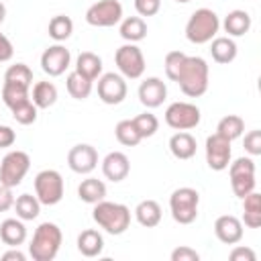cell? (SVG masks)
I'll use <instances>...</instances> for the list:
<instances>
[{
  "instance_id": "obj_1",
  "label": "cell",
  "mask_w": 261,
  "mask_h": 261,
  "mask_svg": "<svg viewBox=\"0 0 261 261\" xmlns=\"http://www.w3.org/2000/svg\"><path fill=\"white\" fill-rule=\"evenodd\" d=\"M179 90L190 98H200L208 90V63L198 55H186L177 75Z\"/></svg>"
},
{
  "instance_id": "obj_2",
  "label": "cell",
  "mask_w": 261,
  "mask_h": 261,
  "mask_svg": "<svg viewBox=\"0 0 261 261\" xmlns=\"http://www.w3.org/2000/svg\"><path fill=\"white\" fill-rule=\"evenodd\" d=\"M92 218L108 234H122L130 226V210L128 206L118 202H108V200L96 202L92 210Z\"/></svg>"
},
{
  "instance_id": "obj_3",
  "label": "cell",
  "mask_w": 261,
  "mask_h": 261,
  "mask_svg": "<svg viewBox=\"0 0 261 261\" xmlns=\"http://www.w3.org/2000/svg\"><path fill=\"white\" fill-rule=\"evenodd\" d=\"M61 228L55 222H41L31 239L29 255L35 261H53L61 249Z\"/></svg>"
},
{
  "instance_id": "obj_4",
  "label": "cell",
  "mask_w": 261,
  "mask_h": 261,
  "mask_svg": "<svg viewBox=\"0 0 261 261\" xmlns=\"http://www.w3.org/2000/svg\"><path fill=\"white\" fill-rule=\"evenodd\" d=\"M218 29H220L218 14L214 10H210V8H198L188 18L186 37L194 45H204V43H210L216 37Z\"/></svg>"
},
{
  "instance_id": "obj_5",
  "label": "cell",
  "mask_w": 261,
  "mask_h": 261,
  "mask_svg": "<svg viewBox=\"0 0 261 261\" xmlns=\"http://www.w3.org/2000/svg\"><path fill=\"white\" fill-rule=\"evenodd\" d=\"M198 204H200V194L194 188H177L169 196V210L171 216L177 224H192L198 218Z\"/></svg>"
},
{
  "instance_id": "obj_6",
  "label": "cell",
  "mask_w": 261,
  "mask_h": 261,
  "mask_svg": "<svg viewBox=\"0 0 261 261\" xmlns=\"http://www.w3.org/2000/svg\"><path fill=\"white\" fill-rule=\"evenodd\" d=\"M228 175H230V188L237 198H245L255 190V161L251 157H239L237 161L228 163Z\"/></svg>"
},
{
  "instance_id": "obj_7",
  "label": "cell",
  "mask_w": 261,
  "mask_h": 261,
  "mask_svg": "<svg viewBox=\"0 0 261 261\" xmlns=\"http://www.w3.org/2000/svg\"><path fill=\"white\" fill-rule=\"evenodd\" d=\"M35 196L45 206H55L63 198V177L55 169H43L35 175Z\"/></svg>"
},
{
  "instance_id": "obj_8",
  "label": "cell",
  "mask_w": 261,
  "mask_h": 261,
  "mask_svg": "<svg viewBox=\"0 0 261 261\" xmlns=\"http://www.w3.org/2000/svg\"><path fill=\"white\" fill-rule=\"evenodd\" d=\"M31 167V157L24 151H10L4 155L2 163H0V184L8 186V188H16L22 184L24 175L29 173Z\"/></svg>"
},
{
  "instance_id": "obj_9",
  "label": "cell",
  "mask_w": 261,
  "mask_h": 261,
  "mask_svg": "<svg viewBox=\"0 0 261 261\" xmlns=\"http://www.w3.org/2000/svg\"><path fill=\"white\" fill-rule=\"evenodd\" d=\"M114 63H116L120 75L128 77V80H139L145 71L143 51L135 43H126V45L118 47L116 53H114Z\"/></svg>"
},
{
  "instance_id": "obj_10",
  "label": "cell",
  "mask_w": 261,
  "mask_h": 261,
  "mask_svg": "<svg viewBox=\"0 0 261 261\" xmlns=\"http://www.w3.org/2000/svg\"><path fill=\"white\" fill-rule=\"evenodd\" d=\"M200 108L192 102H173L165 110V122L173 130H190L200 124Z\"/></svg>"
},
{
  "instance_id": "obj_11",
  "label": "cell",
  "mask_w": 261,
  "mask_h": 261,
  "mask_svg": "<svg viewBox=\"0 0 261 261\" xmlns=\"http://www.w3.org/2000/svg\"><path fill=\"white\" fill-rule=\"evenodd\" d=\"M122 20V4L118 0H98L86 10V22L92 27H114Z\"/></svg>"
},
{
  "instance_id": "obj_12",
  "label": "cell",
  "mask_w": 261,
  "mask_h": 261,
  "mask_svg": "<svg viewBox=\"0 0 261 261\" xmlns=\"http://www.w3.org/2000/svg\"><path fill=\"white\" fill-rule=\"evenodd\" d=\"M230 143H232V141L220 137L218 133H214V135H210V137L206 139V147H204V149H206V163H208L210 169L222 171V169L228 167L230 155H232Z\"/></svg>"
},
{
  "instance_id": "obj_13",
  "label": "cell",
  "mask_w": 261,
  "mask_h": 261,
  "mask_svg": "<svg viewBox=\"0 0 261 261\" xmlns=\"http://www.w3.org/2000/svg\"><path fill=\"white\" fill-rule=\"evenodd\" d=\"M98 98L104 104H120L126 98V80L120 73H102L98 77Z\"/></svg>"
},
{
  "instance_id": "obj_14",
  "label": "cell",
  "mask_w": 261,
  "mask_h": 261,
  "mask_svg": "<svg viewBox=\"0 0 261 261\" xmlns=\"http://www.w3.org/2000/svg\"><path fill=\"white\" fill-rule=\"evenodd\" d=\"M67 165L73 173H80V175L92 173L98 167V151L88 143L73 145L67 153Z\"/></svg>"
},
{
  "instance_id": "obj_15",
  "label": "cell",
  "mask_w": 261,
  "mask_h": 261,
  "mask_svg": "<svg viewBox=\"0 0 261 261\" xmlns=\"http://www.w3.org/2000/svg\"><path fill=\"white\" fill-rule=\"evenodd\" d=\"M71 63V53L69 49H65L63 45H51L43 51L41 55V69L51 75V77H59L65 73V69L69 67Z\"/></svg>"
},
{
  "instance_id": "obj_16",
  "label": "cell",
  "mask_w": 261,
  "mask_h": 261,
  "mask_svg": "<svg viewBox=\"0 0 261 261\" xmlns=\"http://www.w3.org/2000/svg\"><path fill=\"white\" fill-rule=\"evenodd\" d=\"M167 98V86L159 77H147L139 86V100L145 108H157Z\"/></svg>"
},
{
  "instance_id": "obj_17",
  "label": "cell",
  "mask_w": 261,
  "mask_h": 261,
  "mask_svg": "<svg viewBox=\"0 0 261 261\" xmlns=\"http://www.w3.org/2000/svg\"><path fill=\"white\" fill-rule=\"evenodd\" d=\"M214 234L224 245H237L243 239V222L232 214H222L214 222Z\"/></svg>"
},
{
  "instance_id": "obj_18",
  "label": "cell",
  "mask_w": 261,
  "mask_h": 261,
  "mask_svg": "<svg viewBox=\"0 0 261 261\" xmlns=\"http://www.w3.org/2000/svg\"><path fill=\"white\" fill-rule=\"evenodd\" d=\"M128 171H130V161L122 151H112L102 159V173L106 179L114 184L126 179Z\"/></svg>"
},
{
  "instance_id": "obj_19",
  "label": "cell",
  "mask_w": 261,
  "mask_h": 261,
  "mask_svg": "<svg viewBox=\"0 0 261 261\" xmlns=\"http://www.w3.org/2000/svg\"><path fill=\"white\" fill-rule=\"evenodd\" d=\"M196 149H198V143L188 130H177L169 139V151L175 159H181V161L192 159L196 155Z\"/></svg>"
},
{
  "instance_id": "obj_20",
  "label": "cell",
  "mask_w": 261,
  "mask_h": 261,
  "mask_svg": "<svg viewBox=\"0 0 261 261\" xmlns=\"http://www.w3.org/2000/svg\"><path fill=\"white\" fill-rule=\"evenodd\" d=\"M0 239L4 245L8 247H18L27 241V226L24 222L16 216V218H6L0 222Z\"/></svg>"
},
{
  "instance_id": "obj_21",
  "label": "cell",
  "mask_w": 261,
  "mask_h": 261,
  "mask_svg": "<svg viewBox=\"0 0 261 261\" xmlns=\"http://www.w3.org/2000/svg\"><path fill=\"white\" fill-rule=\"evenodd\" d=\"M237 43L230 37H214L210 41V55L216 63L226 65L237 59Z\"/></svg>"
},
{
  "instance_id": "obj_22",
  "label": "cell",
  "mask_w": 261,
  "mask_h": 261,
  "mask_svg": "<svg viewBox=\"0 0 261 261\" xmlns=\"http://www.w3.org/2000/svg\"><path fill=\"white\" fill-rule=\"evenodd\" d=\"M253 20H251V14L247 10H230L226 16H224V31L228 33V37H243L249 33Z\"/></svg>"
},
{
  "instance_id": "obj_23",
  "label": "cell",
  "mask_w": 261,
  "mask_h": 261,
  "mask_svg": "<svg viewBox=\"0 0 261 261\" xmlns=\"http://www.w3.org/2000/svg\"><path fill=\"white\" fill-rule=\"evenodd\" d=\"M75 71L80 75H84L86 80L96 82L102 75V59L92 51H84L75 59Z\"/></svg>"
},
{
  "instance_id": "obj_24",
  "label": "cell",
  "mask_w": 261,
  "mask_h": 261,
  "mask_svg": "<svg viewBox=\"0 0 261 261\" xmlns=\"http://www.w3.org/2000/svg\"><path fill=\"white\" fill-rule=\"evenodd\" d=\"M77 251L84 257H98L104 251V237L94 228L82 230L77 237Z\"/></svg>"
},
{
  "instance_id": "obj_25",
  "label": "cell",
  "mask_w": 261,
  "mask_h": 261,
  "mask_svg": "<svg viewBox=\"0 0 261 261\" xmlns=\"http://www.w3.org/2000/svg\"><path fill=\"white\" fill-rule=\"evenodd\" d=\"M77 198L86 204H96L106 198V184L98 177H86L77 186Z\"/></svg>"
},
{
  "instance_id": "obj_26",
  "label": "cell",
  "mask_w": 261,
  "mask_h": 261,
  "mask_svg": "<svg viewBox=\"0 0 261 261\" xmlns=\"http://www.w3.org/2000/svg\"><path fill=\"white\" fill-rule=\"evenodd\" d=\"M243 222L249 228L261 226V194L255 190L243 198Z\"/></svg>"
},
{
  "instance_id": "obj_27",
  "label": "cell",
  "mask_w": 261,
  "mask_h": 261,
  "mask_svg": "<svg viewBox=\"0 0 261 261\" xmlns=\"http://www.w3.org/2000/svg\"><path fill=\"white\" fill-rule=\"evenodd\" d=\"M135 218L141 226L145 228H153L161 222V206L155 200H143L137 204L135 208Z\"/></svg>"
},
{
  "instance_id": "obj_28",
  "label": "cell",
  "mask_w": 261,
  "mask_h": 261,
  "mask_svg": "<svg viewBox=\"0 0 261 261\" xmlns=\"http://www.w3.org/2000/svg\"><path fill=\"white\" fill-rule=\"evenodd\" d=\"M120 37L126 43H139L147 37V22L143 16H126L120 22Z\"/></svg>"
},
{
  "instance_id": "obj_29",
  "label": "cell",
  "mask_w": 261,
  "mask_h": 261,
  "mask_svg": "<svg viewBox=\"0 0 261 261\" xmlns=\"http://www.w3.org/2000/svg\"><path fill=\"white\" fill-rule=\"evenodd\" d=\"M31 100L37 108L45 110V108H51L55 102H57V88L55 84L51 82H37L33 86V94H31Z\"/></svg>"
},
{
  "instance_id": "obj_30",
  "label": "cell",
  "mask_w": 261,
  "mask_h": 261,
  "mask_svg": "<svg viewBox=\"0 0 261 261\" xmlns=\"http://www.w3.org/2000/svg\"><path fill=\"white\" fill-rule=\"evenodd\" d=\"M16 210V216L20 220H35L41 212V202L37 196H31V194H20L16 200H14V206Z\"/></svg>"
},
{
  "instance_id": "obj_31",
  "label": "cell",
  "mask_w": 261,
  "mask_h": 261,
  "mask_svg": "<svg viewBox=\"0 0 261 261\" xmlns=\"http://www.w3.org/2000/svg\"><path fill=\"white\" fill-rule=\"evenodd\" d=\"M2 100H4V104L12 110V108L24 104L27 100H31V96H29V88L22 86V84L4 82V86H2Z\"/></svg>"
},
{
  "instance_id": "obj_32",
  "label": "cell",
  "mask_w": 261,
  "mask_h": 261,
  "mask_svg": "<svg viewBox=\"0 0 261 261\" xmlns=\"http://www.w3.org/2000/svg\"><path fill=\"white\" fill-rule=\"evenodd\" d=\"M216 133L228 141H234L239 139L243 133H245V120L237 114H226L224 118L218 120V126H216Z\"/></svg>"
},
{
  "instance_id": "obj_33",
  "label": "cell",
  "mask_w": 261,
  "mask_h": 261,
  "mask_svg": "<svg viewBox=\"0 0 261 261\" xmlns=\"http://www.w3.org/2000/svg\"><path fill=\"white\" fill-rule=\"evenodd\" d=\"M47 33H49V37L53 41L61 43V41H65V39L71 37V33H73V20L69 16H65V14H57V16H53L49 20Z\"/></svg>"
},
{
  "instance_id": "obj_34",
  "label": "cell",
  "mask_w": 261,
  "mask_h": 261,
  "mask_svg": "<svg viewBox=\"0 0 261 261\" xmlns=\"http://www.w3.org/2000/svg\"><path fill=\"white\" fill-rule=\"evenodd\" d=\"M65 88H67L69 96L75 98V100H86V98L92 94V82L86 80L84 75H80L75 69L67 75V80H65Z\"/></svg>"
},
{
  "instance_id": "obj_35",
  "label": "cell",
  "mask_w": 261,
  "mask_h": 261,
  "mask_svg": "<svg viewBox=\"0 0 261 261\" xmlns=\"http://www.w3.org/2000/svg\"><path fill=\"white\" fill-rule=\"evenodd\" d=\"M114 135H116V141L120 145H124V147H137L143 141L141 135H139V130L133 124V118L130 120H120L114 126Z\"/></svg>"
},
{
  "instance_id": "obj_36",
  "label": "cell",
  "mask_w": 261,
  "mask_h": 261,
  "mask_svg": "<svg viewBox=\"0 0 261 261\" xmlns=\"http://www.w3.org/2000/svg\"><path fill=\"white\" fill-rule=\"evenodd\" d=\"M4 82H14V84H22L27 88H31L33 84V71L27 63H14L6 69L4 73Z\"/></svg>"
},
{
  "instance_id": "obj_37",
  "label": "cell",
  "mask_w": 261,
  "mask_h": 261,
  "mask_svg": "<svg viewBox=\"0 0 261 261\" xmlns=\"http://www.w3.org/2000/svg\"><path fill=\"white\" fill-rule=\"evenodd\" d=\"M133 124H135V128L139 130L141 139L153 137V135L157 133V128H159V120H157V116H155V114H151V112L137 114V116L133 118Z\"/></svg>"
},
{
  "instance_id": "obj_38",
  "label": "cell",
  "mask_w": 261,
  "mask_h": 261,
  "mask_svg": "<svg viewBox=\"0 0 261 261\" xmlns=\"http://www.w3.org/2000/svg\"><path fill=\"white\" fill-rule=\"evenodd\" d=\"M184 61H186V53H181V51H169V53L165 55V63H163V67H165V75H167L171 82L177 80Z\"/></svg>"
},
{
  "instance_id": "obj_39",
  "label": "cell",
  "mask_w": 261,
  "mask_h": 261,
  "mask_svg": "<svg viewBox=\"0 0 261 261\" xmlns=\"http://www.w3.org/2000/svg\"><path fill=\"white\" fill-rule=\"evenodd\" d=\"M37 106L33 104V100H27L24 104H20V106H16V108H12L10 112H12V116H14V120L18 122V124H33L35 120H37Z\"/></svg>"
},
{
  "instance_id": "obj_40",
  "label": "cell",
  "mask_w": 261,
  "mask_h": 261,
  "mask_svg": "<svg viewBox=\"0 0 261 261\" xmlns=\"http://www.w3.org/2000/svg\"><path fill=\"white\" fill-rule=\"evenodd\" d=\"M243 147H245V151H247L251 157L261 155V130H249V133L245 135Z\"/></svg>"
},
{
  "instance_id": "obj_41",
  "label": "cell",
  "mask_w": 261,
  "mask_h": 261,
  "mask_svg": "<svg viewBox=\"0 0 261 261\" xmlns=\"http://www.w3.org/2000/svg\"><path fill=\"white\" fill-rule=\"evenodd\" d=\"M161 8V0H135V10L141 16H155Z\"/></svg>"
},
{
  "instance_id": "obj_42",
  "label": "cell",
  "mask_w": 261,
  "mask_h": 261,
  "mask_svg": "<svg viewBox=\"0 0 261 261\" xmlns=\"http://www.w3.org/2000/svg\"><path fill=\"white\" fill-rule=\"evenodd\" d=\"M198 259H200V253L186 245L171 251V261H198Z\"/></svg>"
},
{
  "instance_id": "obj_43",
  "label": "cell",
  "mask_w": 261,
  "mask_h": 261,
  "mask_svg": "<svg viewBox=\"0 0 261 261\" xmlns=\"http://www.w3.org/2000/svg\"><path fill=\"white\" fill-rule=\"evenodd\" d=\"M228 259H230V261H255L257 255H255V251L249 249V247H234V249L230 251Z\"/></svg>"
},
{
  "instance_id": "obj_44",
  "label": "cell",
  "mask_w": 261,
  "mask_h": 261,
  "mask_svg": "<svg viewBox=\"0 0 261 261\" xmlns=\"http://www.w3.org/2000/svg\"><path fill=\"white\" fill-rule=\"evenodd\" d=\"M14 206V196H12V188L0 184V212H6Z\"/></svg>"
},
{
  "instance_id": "obj_45",
  "label": "cell",
  "mask_w": 261,
  "mask_h": 261,
  "mask_svg": "<svg viewBox=\"0 0 261 261\" xmlns=\"http://www.w3.org/2000/svg\"><path fill=\"white\" fill-rule=\"evenodd\" d=\"M12 55H14V47H12L10 39H8L6 35H2V33H0V63L10 61V59H12Z\"/></svg>"
},
{
  "instance_id": "obj_46",
  "label": "cell",
  "mask_w": 261,
  "mask_h": 261,
  "mask_svg": "<svg viewBox=\"0 0 261 261\" xmlns=\"http://www.w3.org/2000/svg\"><path fill=\"white\" fill-rule=\"evenodd\" d=\"M16 141V133L6 126V124H0V149H6V147H12Z\"/></svg>"
},
{
  "instance_id": "obj_47",
  "label": "cell",
  "mask_w": 261,
  "mask_h": 261,
  "mask_svg": "<svg viewBox=\"0 0 261 261\" xmlns=\"http://www.w3.org/2000/svg\"><path fill=\"white\" fill-rule=\"evenodd\" d=\"M27 255L22 251H18V247H10V251L2 253V261H24Z\"/></svg>"
},
{
  "instance_id": "obj_48",
  "label": "cell",
  "mask_w": 261,
  "mask_h": 261,
  "mask_svg": "<svg viewBox=\"0 0 261 261\" xmlns=\"http://www.w3.org/2000/svg\"><path fill=\"white\" fill-rule=\"evenodd\" d=\"M4 18H6V6L0 2V24L4 22Z\"/></svg>"
},
{
  "instance_id": "obj_49",
  "label": "cell",
  "mask_w": 261,
  "mask_h": 261,
  "mask_svg": "<svg viewBox=\"0 0 261 261\" xmlns=\"http://www.w3.org/2000/svg\"><path fill=\"white\" fill-rule=\"evenodd\" d=\"M175 2H179V4H186V2H190V0H175Z\"/></svg>"
}]
</instances>
